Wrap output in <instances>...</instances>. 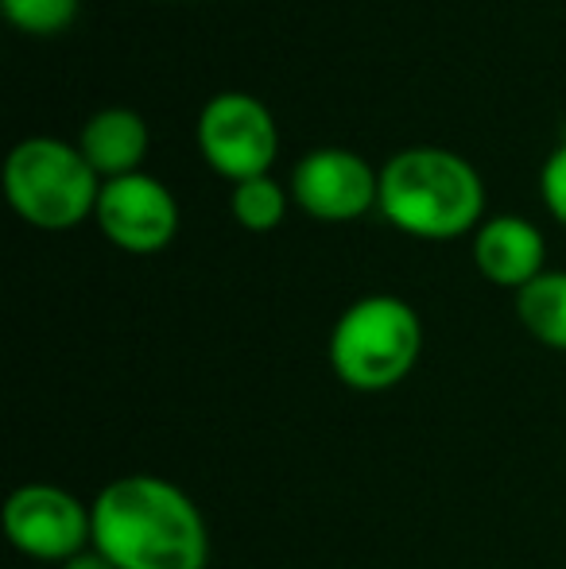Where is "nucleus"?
I'll return each instance as SVG.
<instances>
[{
    "label": "nucleus",
    "instance_id": "1a4fd4ad",
    "mask_svg": "<svg viewBox=\"0 0 566 569\" xmlns=\"http://www.w3.org/2000/svg\"><path fill=\"white\" fill-rule=\"evenodd\" d=\"M544 260H547L544 232L532 226L528 218H516V213L489 218L474 237L477 271L497 287L520 291L532 279L544 276Z\"/></svg>",
    "mask_w": 566,
    "mask_h": 569
},
{
    "label": "nucleus",
    "instance_id": "f257e3e1",
    "mask_svg": "<svg viewBox=\"0 0 566 569\" xmlns=\"http://www.w3.org/2000/svg\"><path fill=\"white\" fill-rule=\"evenodd\" d=\"M93 550L117 569H206L210 531L198 503L175 480L125 472L90 503Z\"/></svg>",
    "mask_w": 566,
    "mask_h": 569
},
{
    "label": "nucleus",
    "instance_id": "20e7f679",
    "mask_svg": "<svg viewBox=\"0 0 566 569\" xmlns=\"http://www.w3.org/2000/svg\"><path fill=\"white\" fill-rule=\"evenodd\" d=\"M4 190L12 210L36 229H75L98 210L101 174L78 143L31 136L8 156Z\"/></svg>",
    "mask_w": 566,
    "mask_h": 569
},
{
    "label": "nucleus",
    "instance_id": "f8f14e48",
    "mask_svg": "<svg viewBox=\"0 0 566 569\" xmlns=\"http://www.w3.org/2000/svg\"><path fill=\"white\" fill-rule=\"evenodd\" d=\"M287 213V194L272 174H260V179H245L234 187V218L241 229L249 232H268L284 221Z\"/></svg>",
    "mask_w": 566,
    "mask_h": 569
},
{
    "label": "nucleus",
    "instance_id": "2eb2a0df",
    "mask_svg": "<svg viewBox=\"0 0 566 569\" xmlns=\"http://www.w3.org/2000/svg\"><path fill=\"white\" fill-rule=\"evenodd\" d=\"M59 569H117L113 562H109L106 555H98V550H82V555H75V558H67Z\"/></svg>",
    "mask_w": 566,
    "mask_h": 569
},
{
    "label": "nucleus",
    "instance_id": "7ed1b4c3",
    "mask_svg": "<svg viewBox=\"0 0 566 569\" xmlns=\"http://www.w3.org/2000/svg\"><path fill=\"white\" fill-rule=\"evenodd\" d=\"M424 352V322L400 295H365L341 310L326 357L349 391L380 396L400 388Z\"/></svg>",
    "mask_w": 566,
    "mask_h": 569
},
{
    "label": "nucleus",
    "instance_id": "4468645a",
    "mask_svg": "<svg viewBox=\"0 0 566 569\" xmlns=\"http://www.w3.org/2000/svg\"><path fill=\"white\" fill-rule=\"evenodd\" d=\"M539 194H544L547 210L566 226V143L547 156L544 163V174H539Z\"/></svg>",
    "mask_w": 566,
    "mask_h": 569
},
{
    "label": "nucleus",
    "instance_id": "f03ea898",
    "mask_svg": "<svg viewBox=\"0 0 566 569\" xmlns=\"http://www.w3.org/2000/svg\"><path fill=\"white\" fill-rule=\"evenodd\" d=\"M380 213L424 240H454L481 221L485 187L474 163L446 148H408L380 167Z\"/></svg>",
    "mask_w": 566,
    "mask_h": 569
},
{
    "label": "nucleus",
    "instance_id": "0eeeda50",
    "mask_svg": "<svg viewBox=\"0 0 566 569\" xmlns=\"http://www.w3.org/2000/svg\"><path fill=\"white\" fill-rule=\"evenodd\" d=\"M98 218L101 232L113 240L117 248L132 256H151L167 248L179 232V206L175 194L151 174H121V179L101 182L98 198Z\"/></svg>",
    "mask_w": 566,
    "mask_h": 569
},
{
    "label": "nucleus",
    "instance_id": "6e6552de",
    "mask_svg": "<svg viewBox=\"0 0 566 569\" xmlns=\"http://www.w3.org/2000/svg\"><path fill=\"white\" fill-rule=\"evenodd\" d=\"M291 194L318 221H357L380 202V171L349 148H318L295 163Z\"/></svg>",
    "mask_w": 566,
    "mask_h": 569
},
{
    "label": "nucleus",
    "instance_id": "423d86ee",
    "mask_svg": "<svg viewBox=\"0 0 566 569\" xmlns=\"http://www.w3.org/2000/svg\"><path fill=\"white\" fill-rule=\"evenodd\" d=\"M198 148H202L206 163L234 179L237 187L245 179L268 174L276 151H280V128L265 101L229 90L206 101L202 117H198Z\"/></svg>",
    "mask_w": 566,
    "mask_h": 569
},
{
    "label": "nucleus",
    "instance_id": "9b49d317",
    "mask_svg": "<svg viewBox=\"0 0 566 569\" xmlns=\"http://www.w3.org/2000/svg\"><path fill=\"white\" fill-rule=\"evenodd\" d=\"M516 318L539 345L566 352V271H544L516 291Z\"/></svg>",
    "mask_w": 566,
    "mask_h": 569
},
{
    "label": "nucleus",
    "instance_id": "ddd939ff",
    "mask_svg": "<svg viewBox=\"0 0 566 569\" xmlns=\"http://www.w3.org/2000/svg\"><path fill=\"white\" fill-rule=\"evenodd\" d=\"M4 16L20 31L31 36H54V31H67L78 16V0H0Z\"/></svg>",
    "mask_w": 566,
    "mask_h": 569
},
{
    "label": "nucleus",
    "instance_id": "39448f33",
    "mask_svg": "<svg viewBox=\"0 0 566 569\" xmlns=\"http://www.w3.org/2000/svg\"><path fill=\"white\" fill-rule=\"evenodd\" d=\"M4 535L20 555L62 566L93 547V511L67 488L31 480L4 500Z\"/></svg>",
    "mask_w": 566,
    "mask_h": 569
},
{
    "label": "nucleus",
    "instance_id": "9d476101",
    "mask_svg": "<svg viewBox=\"0 0 566 569\" xmlns=\"http://www.w3.org/2000/svg\"><path fill=\"white\" fill-rule=\"evenodd\" d=\"M78 148L90 159L93 171L106 174V179L137 174L140 159L148 156V124L132 109H101V113L86 120Z\"/></svg>",
    "mask_w": 566,
    "mask_h": 569
}]
</instances>
